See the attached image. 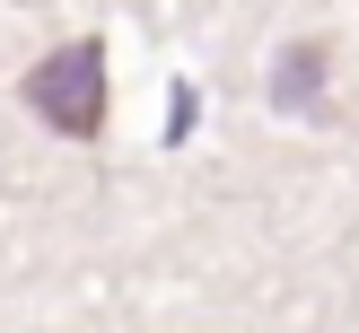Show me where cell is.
I'll return each instance as SVG.
<instances>
[{"mask_svg": "<svg viewBox=\"0 0 359 333\" xmlns=\"http://www.w3.org/2000/svg\"><path fill=\"white\" fill-rule=\"evenodd\" d=\"M18 97H27V114L53 123L62 140H105V44L79 35V44L44 53V62L18 79Z\"/></svg>", "mask_w": 359, "mask_h": 333, "instance_id": "6da1fadb", "label": "cell"}, {"mask_svg": "<svg viewBox=\"0 0 359 333\" xmlns=\"http://www.w3.org/2000/svg\"><path fill=\"white\" fill-rule=\"evenodd\" d=\"M325 62H333L325 35H298L272 62V114H316V105H325Z\"/></svg>", "mask_w": 359, "mask_h": 333, "instance_id": "7a4b0ae2", "label": "cell"}]
</instances>
